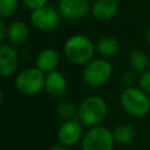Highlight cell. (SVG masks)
<instances>
[{
  "mask_svg": "<svg viewBox=\"0 0 150 150\" xmlns=\"http://www.w3.org/2000/svg\"><path fill=\"white\" fill-rule=\"evenodd\" d=\"M96 46L83 34H74L69 36L63 45V53L67 60L76 66H86L94 60Z\"/></svg>",
  "mask_w": 150,
  "mask_h": 150,
  "instance_id": "obj_1",
  "label": "cell"
},
{
  "mask_svg": "<svg viewBox=\"0 0 150 150\" xmlns=\"http://www.w3.org/2000/svg\"><path fill=\"white\" fill-rule=\"evenodd\" d=\"M108 114V105L103 97L90 95L86 97L79 105L77 120L83 127L94 128L101 125Z\"/></svg>",
  "mask_w": 150,
  "mask_h": 150,
  "instance_id": "obj_2",
  "label": "cell"
},
{
  "mask_svg": "<svg viewBox=\"0 0 150 150\" xmlns=\"http://www.w3.org/2000/svg\"><path fill=\"white\" fill-rule=\"evenodd\" d=\"M120 103L132 117H144L150 111V96L139 87L128 86L120 95Z\"/></svg>",
  "mask_w": 150,
  "mask_h": 150,
  "instance_id": "obj_3",
  "label": "cell"
},
{
  "mask_svg": "<svg viewBox=\"0 0 150 150\" xmlns=\"http://www.w3.org/2000/svg\"><path fill=\"white\" fill-rule=\"evenodd\" d=\"M46 74L38 67L25 68L14 79L15 89L26 96H33L45 90Z\"/></svg>",
  "mask_w": 150,
  "mask_h": 150,
  "instance_id": "obj_4",
  "label": "cell"
},
{
  "mask_svg": "<svg viewBox=\"0 0 150 150\" xmlns=\"http://www.w3.org/2000/svg\"><path fill=\"white\" fill-rule=\"evenodd\" d=\"M112 75V66L105 59H94L84 66L82 79L91 88H98L105 84Z\"/></svg>",
  "mask_w": 150,
  "mask_h": 150,
  "instance_id": "obj_5",
  "label": "cell"
},
{
  "mask_svg": "<svg viewBox=\"0 0 150 150\" xmlns=\"http://www.w3.org/2000/svg\"><path fill=\"white\" fill-rule=\"evenodd\" d=\"M112 131L103 125L89 128L82 138L81 150H114Z\"/></svg>",
  "mask_w": 150,
  "mask_h": 150,
  "instance_id": "obj_6",
  "label": "cell"
},
{
  "mask_svg": "<svg viewBox=\"0 0 150 150\" xmlns=\"http://www.w3.org/2000/svg\"><path fill=\"white\" fill-rule=\"evenodd\" d=\"M61 21L60 12L52 6H43L30 14V23L41 32H52L56 29Z\"/></svg>",
  "mask_w": 150,
  "mask_h": 150,
  "instance_id": "obj_7",
  "label": "cell"
},
{
  "mask_svg": "<svg viewBox=\"0 0 150 150\" xmlns=\"http://www.w3.org/2000/svg\"><path fill=\"white\" fill-rule=\"evenodd\" d=\"M83 136V125L77 118L63 121L57 129V139L61 145L67 148H71L82 142Z\"/></svg>",
  "mask_w": 150,
  "mask_h": 150,
  "instance_id": "obj_8",
  "label": "cell"
},
{
  "mask_svg": "<svg viewBox=\"0 0 150 150\" xmlns=\"http://www.w3.org/2000/svg\"><path fill=\"white\" fill-rule=\"evenodd\" d=\"M90 5L86 0H59L57 11L67 20H79L84 18L90 11Z\"/></svg>",
  "mask_w": 150,
  "mask_h": 150,
  "instance_id": "obj_9",
  "label": "cell"
},
{
  "mask_svg": "<svg viewBox=\"0 0 150 150\" xmlns=\"http://www.w3.org/2000/svg\"><path fill=\"white\" fill-rule=\"evenodd\" d=\"M19 53L12 45L0 46V74L4 77L13 75L19 68Z\"/></svg>",
  "mask_w": 150,
  "mask_h": 150,
  "instance_id": "obj_10",
  "label": "cell"
},
{
  "mask_svg": "<svg viewBox=\"0 0 150 150\" xmlns=\"http://www.w3.org/2000/svg\"><path fill=\"white\" fill-rule=\"evenodd\" d=\"M118 8L117 0H96L93 2L90 12L97 21L105 22L116 16Z\"/></svg>",
  "mask_w": 150,
  "mask_h": 150,
  "instance_id": "obj_11",
  "label": "cell"
},
{
  "mask_svg": "<svg viewBox=\"0 0 150 150\" xmlns=\"http://www.w3.org/2000/svg\"><path fill=\"white\" fill-rule=\"evenodd\" d=\"M30 35L29 27L26 22L21 20H15L8 25V32H7V40L9 45L13 47H21L23 46Z\"/></svg>",
  "mask_w": 150,
  "mask_h": 150,
  "instance_id": "obj_12",
  "label": "cell"
},
{
  "mask_svg": "<svg viewBox=\"0 0 150 150\" xmlns=\"http://www.w3.org/2000/svg\"><path fill=\"white\" fill-rule=\"evenodd\" d=\"M45 90L53 97L63 96L67 91V79H66V76L59 70H54L52 73L46 74Z\"/></svg>",
  "mask_w": 150,
  "mask_h": 150,
  "instance_id": "obj_13",
  "label": "cell"
},
{
  "mask_svg": "<svg viewBox=\"0 0 150 150\" xmlns=\"http://www.w3.org/2000/svg\"><path fill=\"white\" fill-rule=\"evenodd\" d=\"M60 64V55L54 48H45L42 49L35 60V66L42 70L45 74L57 70Z\"/></svg>",
  "mask_w": 150,
  "mask_h": 150,
  "instance_id": "obj_14",
  "label": "cell"
},
{
  "mask_svg": "<svg viewBox=\"0 0 150 150\" xmlns=\"http://www.w3.org/2000/svg\"><path fill=\"white\" fill-rule=\"evenodd\" d=\"M96 52L103 57H112L120 50V43L116 38L111 35H104L100 38L96 43Z\"/></svg>",
  "mask_w": 150,
  "mask_h": 150,
  "instance_id": "obj_15",
  "label": "cell"
},
{
  "mask_svg": "<svg viewBox=\"0 0 150 150\" xmlns=\"http://www.w3.org/2000/svg\"><path fill=\"white\" fill-rule=\"evenodd\" d=\"M128 62H129L130 68L136 73L143 74L144 71L149 70V66H150L149 56L142 49L131 50V53L129 54V57H128Z\"/></svg>",
  "mask_w": 150,
  "mask_h": 150,
  "instance_id": "obj_16",
  "label": "cell"
},
{
  "mask_svg": "<svg viewBox=\"0 0 150 150\" xmlns=\"http://www.w3.org/2000/svg\"><path fill=\"white\" fill-rule=\"evenodd\" d=\"M112 134H114L115 143L121 144V145H125V144L131 143L134 141L135 136H136V131L130 124H120V125H117L114 129Z\"/></svg>",
  "mask_w": 150,
  "mask_h": 150,
  "instance_id": "obj_17",
  "label": "cell"
},
{
  "mask_svg": "<svg viewBox=\"0 0 150 150\" xmlns=\"http://www.w3.org/2000/svg\"><path fill=\"white\" fill-rule=\"evenodd\" d=\"M56 112L59 117L63 121H69V120H76L77 114H79V107H76L73 102L70 101H62L57 108Z\"/></svg>",
  "mask_w": 150,
  "mask_h": 150,
  "instance_id": "obj_18",
  "label": "cell"
},
{
  "mask_svg": "<svg viewBox=\"0 0 150 150\" xmlns=\"http://www.w3.org/2000/svg\"><path fill=\"white\" fill-rule=\"evenodd\" d=\"M19 7V0H0V16L1 19H9L13 16Z\"/></svg>",
  "mask_w": 150,
  "mask_h": 150,
  "instance_id": "obj_19",
  "label": "cell"
},
{
  "mask_svg": "<svg viewBox=\"0 0 150 150\" xmlns=\"http://www.w3.org/2000/svg\"><path fill=\"white\" fill-rule=\"evenodd\" d=\"M137 80H138L139 88L150 96V69L144 71L143 74H141Z\"/></svg>",
  "mask_w": 150,
  "mask_h": 150,
  "instance_id": "obj_20",
  "label": "cell"
},
{
  "mask_svg": "<svg viewBox=\"0 0 150 150\" xmlns=\"http://www.w3.org/2000/svg\"><path fill=\"white\" fill-rule=\"evenodd\" d=\"M21 1L27 9H30L33 12L35 9H39L43 6H46L48 0H21Z\"/></svg>",
  "mask_w": 150,
  "mask_h": 150,
  "instance_id": "obj_21",
  "label": "cell"
},
{
  "mask_svg": "<svg viewBox=\"0 0 150 150\" xmlns=\"http://www.w3.org/2000/svg\"><path fill=\"white\" fill-rule=\"evenodd\" d=\"M135 73H136V71H134L132 69H130V70H128V71L124 73V75H123V80H124V82H125L127 84H131L132 82H135V80H136Z\"/></svg>",
  "mask_w": 150,
  "mask_h": 150,
  "instance_id": "obj_22",
  "label": "cell"
},
{
  "mask_svg": "<svg viewBox=\"0 0 150 150\" xmlns=\"http://www.w3.org/2000/svg\"><path fill=\"white\" fill-rule=\"evenodd\" d=\"M7 32H8V26H6L5 21H0V42L4 43V41L7 39Z\"/></svg>",
  "mask_w": 150,
  "mask_h": 150,
  "instance_id": "obj_23",
  "label": "cell"
},
{
  "mask_svg": "<svg viewBox=\"0 0 150 150\" xmlns=\"http://www.w3.org/2000/svg\"><path fill=\"white\" fill-rule=\"evenodd\" d=\"M48 150H70L69 148H67V146H64V145H54V146H52V148H49Z\"/></svg>",
  "mask_w": 150,
  "mask_h": 150,
  "instance_id": "obj_24",
  "label": "cell"
},
{
  "mask_svg": "<svg viewBox=\"0 0 150 150\" xmlns=\"http://www.w3.org/2000/svg\"><path fill=\"white\" fill-rule=\"evenodd\" d=\"M146 40H148V45H149V47H150V26H149V28H148V33H146Z\"/></svg>",
  "mask_w": 150,
  "mask_h": 150,
  "instance_id": "obj_25",
  "label": "cell"
},
{
  "mask_svg": "<svg viewBox=\"0 0 150 150\" xmlns=\"http://www.w3.org/2000/svg\"><path fill=\"white\" fill-rule=\"evenodd\" d=\"M86 1H88V2H90V1H93V2H94V1H96V0H86Z\"/></svg>",
  "mask_w": 150,
  "mask_h": 150,
  "instance_id": "obj_26",
  "label": "cell"
},
{
  "mask_svg": "<svg viewBox=\"0 0 150 150\" xmlns=\"http://www.w3.org/2000/svg\"><path fill=\"white\" fill-rule=\"evenodd\" d=\"M149 11H150V5H149Z\"/></svg>",
  "mask_w": 150,
  "mask_h": 150,
  "instance_id": "obj_27",
  "label": "cell"
}]
</instances>
